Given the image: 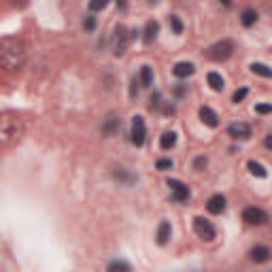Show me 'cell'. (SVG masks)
Masks as SVG:
<instances>
[{
    "instance_id": "cell-7",
    "label": "cell",
    "mask_w": 272,
    "mask_h": 272,
    "mask_svg": "<svg viewBox=\"0 0 272 272\" xmlns=\"http://www.w3.org/2000/svg\"><path fill=\"white\" fill-rule=\"evenodd\" d=\"M132 143L136 147H143L145 145V138H147V128H145V119L140 115H134L132 117Z\"/></svg>"
},
{
    "instance_id": "cell-6",
    "label": "cell",
    "mask_w": 272,
    "mask_h": 272,
    "mask_svg": "<svg viewBox=\"0 0 272 272\" xmlns=\"http://www.w3.org/2000/svg\"><path fill=\"white\" fill-rule=\"evenodd\" d=\"M166 185L170 187V194H173L175 202H187V200H189L191 191H189V187L185 183H181V181H177V179H168Z\"/></svg>"
},
{
    "instance_id": "cell-31",
    "label": "cell",
    "mask_w": 272,
    "mask_h": 272,
    "mask_svg": "<svg viewBox=\"0 0 272 272\" xmlns=\"http://www.w3.org/2000/svg\"><path fill=\"white\" fill-rule=\"evenodd\" d=\"M194 168L198 170V173H200V170H204V168H206V157H204V155L196 157V162H194Z\"/></svg>"
},
{
    "instance_id": "cell-10",
    "label": "cell",
    "mask_w": 272,
    "mask_h": 272,
    "mask_svg": "<svg viewBox=\"0 0 272 272\" xmlns=\"http://www.w3.org/2000/svg\"><path fill=\"white\" fill-rule=\"evenodd\" d=\"M206 210L210 215H221L226 210V196H221V194L210 196L208 202H206Z\"/></svg>"
},
{
    "instance_id": "cell-12",
    "label": "cell",
    "mask_w": 272,
    "mask_h": 272,
    "mask_svg": "<svg viewBox=\"0 0 272 272\" xmlns=\"http://www.w3.org/2000/svg\"><path fill=\"white\" fill-rule=\"evenodd\" d=\"M170 234H173V226H170V221H162V224H159V228H157V234H155L157 245L164 247L168 240H170Z\"/></svg>"
},
{
    "instance_id": "cell-11",
    "label": "cell",
    "mask_w": 272,
    "mask_h": 272,
    "mask_svg": "<svg viewBox=\"0 0 272 272\" xmlns=\"http://www.w3.org/2000/svg\"><path fill=\"white\" fill-rule=\"evenodd\" d=\"M173 73L179 79H187V77H191V75L196 73V66L191 64V62H177L175 68H173Z\"/></svg>"
},
{
    "instance_id": "cell-8",
    "label": "cell",
    "mask_w": 272,
    "mask_h": 272,
    "mask_svg": "<svg viewBox=\"0 0 272 272\" xmlns=\"http://www.w3.org/2000/svg\"><path fill=\"white\" fill-rule=\"evenodd\" d=\"M243 219L247 221L249 226H264L266 221H268V215H266V210L255 208V206H249V208L243 210Z\"/></svg>"
},
{
    "instance_id": "cell-18",
    "label": "cell",
    "mask_w": 272,
    "mask_h": 272,
    "mask_svg": "<svg viewBox=\"0 0 272 272\" xmlns=\"http://www.w3.org/2000/svg\"><path fill=\"white\" fill-rule=\"evenodd\" d=\"M206 81H208V85H210V89H213V92H221V89H224V85H226L224 77H221L219 73H208Z\"/></svg>"
},
{
    "instance_id": "cell-20",
    "label": "cell",
    "mask_w": 272,
    "mask_h": 272,
    "mask_svg": "<svg viewBox=\"0 0 272 272\" xmlns=\"http://www.w3.org/2000/svg\"><path fill=\"white\" fill-rule=\"evenodd\" d=\"M247 168H249V173H251V175H255V177H259V179H266V177H268V170L261 166L259 162H255V159H249V162H247Z\"/></svg>"
},
{
    "instance_id": "cell-27",
    "label": "cell",
    "mask_w": 272,
    "mask_h": 272,
    "mask_svg": "<svg viewBox=\"0 0 272 272\" xmlns=\"http://www.w3.org/2000/svg\"><path fill=\"white\" fill-rule=\"evenodd\" d=\"M83 28L87 30V32H92V30L96 28V17H94V15H87V17L83 19Z\"/></svg>"
},
{
    "instance_id": "cell-5",
    "label": "cell",
    "mask_w": 272,
    "mask_h": 272,
    "mask_svg": "<svg viewBox=\"0 0 272 272\" xmlns=\"http://www.w3.org/2000/svg\"><path fill=\"white\" fill-rule=\"evenodd\" d=\"M194 232H196V234L202 238V240H213V238L217 236L215 226L210 224L208 219H204V217H196V219H194Z\"/></svg>"
},
{
    "instance_id": "cell-9",
    "label": "cell",
    "mask_w": 272,
    "mask_h": 272,
    "mask_svg": "<svg viewBox=\"0 0 272 272\" xmlns=\"http://www.w3.org/2000/svg\"><path fill=\"white\" fill-rule=\"evenodd\" d=\"M228 134L234 140H247V138H251V128L245 122H234L228 126Z\"/></svg>"
},
{
    "instance_id": "cell-26",
    "label": "cell",
    "mask_w": 272,
    "mask_h": 272,
    "mask_svg": "<svg viewBox=\"0 0 272 272\" xmlns=\"http://www.w3.org/2000/svg\"><path fill=\"white\" fill-rule=\"evenodd\" d=\"M247 94H249V89L247 87H240V89H236V92H234V96H232V102H243V100L247 98Z\"/></svg>"
},
{
    "instance_id": "cell-3",
    "label": "cell",
    "mask_w": 272,
    "mask_h": 272,
    "mask_svg": "<svg viewBox=\"0 0 272 272\" xmlns=\"http://www.w3.org/2000/svg\"><path fill=\"white\" fill-rule=\"evenodd\" d=\"M232 53H234V43L232 41H219L215 45H210L206 49V58L213 60V62H226V60L232 58Z\"/></svg>"
},
{
    "instance_id": "cell-29",
    "label": "cell",
    "mask_w": 272,
    "mask_h": 272,
    "mask_svg": "<svg viewBox=\"0 0 272 272\" xmlns=\"http://www.w3.org/2000/svg\"><path fill=\"white\" fill-rule=\"evenodd\" d=\"M159 98H162V96H159V92H155L153 96H151V102H149V108H151V111L159 108V104H162V102H159Z\"/></svg>"
},
{
    "instance_id": "cell-13",
    "label": "cell",
    "mask_w": 272,
    "mask_h": 272,
    "mask_svg": "<svg viewBox=\"0 0 272 272\" xmlns=\"http://www.w3.org/2000/svg\"><path fill=\"white\" fill-rule=\"evenodd\" d=\"M251 259H253L255 264H264V261L270 259V249L266 245H255L251 249Z\"/></svg>"
},
{
    "instance_id": "cell-16",
    "label": "cell",
    "mask_w": 272,
    "mask_h": 272,
    "mask_svg": "<svg viewBox=\"0 0 272 272\" xmlns=\"http://www.w3.org/2000/svg\"><path fill=\"white\" fill-rule=\"evenodd\" d=\"M119 126H122V119H119V117H108L106 122L102 124V134L104 136H113L119 130Z\"/></svg>"
},
{
    "instance_id": "cell-14",
    "label": "cell",
    "mask_w": 272,
    "mask_h": 272,
    "mask_svg": "<svg viewBox=\"0 0 272 272\" xmlns=\"http://www.w3.org/2000/svg\"><path fill=\"white\" fill-rule=\"evenodd\" d=\"M157 32H159V24L155 22V19H151V22H147L145 26V32H143V41L145 45H151L157 38Z\"/></svg>"
},
{
    "instance_id": "cell-15",
    "label": "cell",
    "mask_w": 272,
    "mask_h": 272,
    "mask_svg": "<svg viewBox=\"0 0 272 272\" xmlns=\"http://www.w3.org/2000/svg\"><path fill=\"white\" fill-rule=\"evenodd\" d=\"M200 119H202L208 128H217L219 126V117H217V113L210 106H202V108H200Z\"/></svg>"
},
{
    "instance_id": "cell-17",
    "label": "cell",
    "mask_w": 272,
    "mask_h": 272,
    "mask_svg": "<svg viewBox=\"0 0 272 272\" xmlns=\"http://www.w3.org/2000/svg\"><path fill=\"white\" fill-rule=\"evenodd\" d=\"M177 145V132H164L162 136H159V147H162L164 151H168V149H173Z\"/></svg>"
},
{
    "instance_id": "cell-34",
    "label": "cell",
    "mask_w": 272,
    "mask_h": 272,
    "mask_svg": "<svg viewBox=\"0 0 272 272\" xmlns=\"http://www.w3.org/2000/svg\"><path fill=\"white\" fill-rule=\"evenodd\" d=\"M185 89H187V87H185V85H181V83H179V85H175V96H179V98H181V96L185 94Z\"/></svg>"
},
{
    "instance_id": "cell-21",
    "label": "cell",
    "mask_w": 272,
    "mask_h": 272,
    "mask_svg": "<svg viewBox=\"0 0 272 272\" xmlns=\"http://www.w3.org/2000/svg\"><path fill=\"white\" fill-rule=\"evenodd\" d=\"M240 22H243L245 28H251L257 22V11H255V9H245L243 15H240Z\"/></svg>"
},
{
    "instance_id": "cell-25",
    "label": "cell",
    "mask_w": 272,
    "mask_h": 272,
    "mask_svg": "<svg viewBox=\"0 0 272 272\" xmlns=\"http://www.w3.org/2000/svg\"><path fill=\"white\" fill-rule=\"evenodd\" d=\"M168 22H170V28H173V32H175V34H181V32H183V22H181L177 15H170V17H168Z\"/></svg>"
},
{
    "instance_id": "cell-33",
    "label": "cell",
    "mask_w": 272,
    "mask_h": 272,
    "mask_svg": "<svg viewBox=\"0 0 272 272\" xmlns=\"http://www.w3.org/2000/svg\"><path fill=\"white\" fill-rule=\"evenodd\" d=\"M136 85H138V81H136V79H132V83H130V98H132V100L138 96V87Z\"/></svg>"
},
{
    "instance_id": "cell-2",
    "label": "cell",
    "mask_w": 272,
    "mask_h": 272,
    "mask_svg": "<svg viewBox=\"0 0 272 272\" xmlns=\"http://www.w3.org/2000/svg\"><path fill=\"white\" fill-rule=\"evenodd\" d=\"M24 134V124L13 111H3L0 113V147L13 145Z\"/></svg>"
},
{
    "instance_id": "cell-22",
    "label": "cell",
    "mask_w": 272,
    "mask_h": 272,
    "mask_svg": "<svg viewBox=\"0 0 272 272\" xmlns=\"http://www.w3.org/2000/svg\"><path fill=\"white\" fill-rule=\"evenodd\" d=\"M106 272H132V266L128 264V261L124 259H115V261H111Z\"/></svg>"
},
{
    "instance_id": "cell-23",
    "label": "cell",
    "mask_w": 272,
    "mask_h": 272,
    "mask_svg": "<svg viewBox=\"0 0 272 272\" xmlns=\"http://www.w3.org/2000/svg\"><path fill=\"white\" fill-rule=\"evenodd\" d=\"M251 70H253L255 75H259V77H264V79H270L272 77V70H270V66H266V64H259V62H253L251 64Z\"/></svg>"
},
{
    "instance_id": "cell-24",
    "label": "cell",
    "mask_w": 272,
    "mask_h": 272,
    "mask_svg": "<svg viewBox=\"0 0 272 272\" xmlns=\"http://www.w3.org/2000/svg\"><path fill=\"white\" fill-rule=\"evenodd\" d=\"M115 179L119 181V183L132 185L134 181H136V175H132V173H126V170H119V173H115Z\"/></svg>"
},
{
    "instance_id": "cell-32",
    "label": "cell",
    "mask_w": 272,
    "mask_h": 272,
    "mask_svg": "<svg viewBox=\"0 0 272 272\" xmlns=\"http://www.w3.org/2000/svg\"><path fill=\"white\" fill-rule=\"evenodd\" d=\"M270 111H272L270 104H255V113H259V115H268Z\"/></svg>"
},
{
    "instance_id": "cell-19",
    "label": "cell",
    "mask_w": 272,
    "mask_h": 272,
    "mask_svg": "<svg viewBox=\"0 0 272 272\" xmlns=\"http://www.w3.org/2000/svg\"><path fill=\"white\" fill-rule=\"evenodd\" d=\"M138 83L143 85V87H151V85H153V68H151V66H143V68H140Z\"/></svg>"
},
{
    "instance_id": "cell-4",
    "label": "cell",
    "mask_w": 272,
    "mask_h": 272,
    "mask_svg": "<svg viewBox=\"0 0 272 272\" xmlns=\"http://www.w3.org/2000/svg\"><path fill=\"white\" fill-rule=\"evenodd\" d=\"M130 45V34H128V28L126 26H115L113 30V36H111V49H113V56H124L126 49Z\"/></svg>"
},
{
    "instance_id": "cell-1",
    "label": "cell",
    "mask_w": 272,
    "mask_h": 272,
    "mask_svg": "<svg viewBox=\"0 0 272 272\" xmlns=\"http://www.w3.org/2000/svg\"><path fill=\"white\" fill-rule=\"evenodd\" d=\"M26 58H28V49L22 38L17 36L0 38V68L15 73V70H19L26 64Z\"/></svg>"
},
{
    "instance_id": "cell-28",
    "label": "cell",
    "mask_w": 272,
    "mask_h": 272,
    "mask_svg": "<svg viewBox=\"0 0 272 272\" xmlns=\"http://www.w3.org/2000/svg\"><path fill=\"white\" fill-rule=\"evenodd\" d=\"M106 9V0H94V3H89V11H102Z\"/></svg>"
},
{
    "instance_id": "cell-30",
    "label": "cell",
    "mask_w": 272,
    "mask_h": 272,
    "mask_svg": "<svg viewBox=\"0 0 272 272\" xmlns=\"http://www.w3.org/2000/svg\"><path fill=\"white\" fill-rule=\"evenodd\" d=\"M155 168H157V170H168V168H173V159H157Z\"/></svg>"
}]
</instances>
